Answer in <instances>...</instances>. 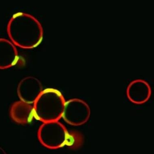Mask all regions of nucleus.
Wrapping results in <instances>:
<instances>
[{
    "label": "nucleus",
    "instance_id": "obj_2",
    "mask_svg": "<svg viewBox=\"0 0 154 154\" xmlns=\"http://www.w3.org/2000/svg\"><path fill=\"white\" fill-rule=\"evenodd\" d=\"M151 92L149 84L146 81L140 79H137L131 82L128 86L127 94L129 97L142 96L143 97L148 98Z\"/></svg>",
    "mask_w": 154,
    "mask_h": 154
},
{
    "label": "nucleus",
    "instance_id": "obj_1",
    "mask_svg": "<svg viewBox=\"0 0 154 154\" xmlns=\"http://www.w3.org/2000/svg\"><path fill=\"white\" fill-rule=\"evenodd\" d=\"M8 40L0 38V69H5L14 66L17 61L11 56L12 45Z\"/></svg>",
    "mask_w": 154,
    "mask_h": 154
},
{
    "label": "nucleus",
    "instance_id": "obj_4",
    "mask_svg": "<svg viewBox=\"0 0 154 154\" xmlns=\"http://www.w3.org/2000/svg\"><path fill=\"white\" fill-rule=\"evenodd\" d=\"M48 104H49V105H50L51 103H48ZM49 107V108H51V106H49V107Z\"/></svg>",
    "mask_w": 154,
    "mask_h": 154
},
{
    "label": "nucleus",
    "instance_id": "obj_3",
    "mask_svg": "<svg viewBox=\"0 0 154 154\" xmlns=\"http://www.w3.org/2000/svg\"><path fill=\"white\" fill-rule=\"evenodd\" d=\"M0 154H7L5 150L0 147Z\"/></svg>",
    "mask_w": 154,
    "mask_h": 154
}]
</instances>
